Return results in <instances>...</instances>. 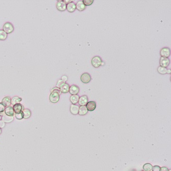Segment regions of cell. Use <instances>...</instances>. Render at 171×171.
<instances>
[{"label":"cell","instance_id":"cell-17","mask_svg":"<svg viewBox=\"0 0 171 171\" xmlns=\"http://www.w3.org/2000/svg\"><path fill=\"white\" fill-rule=\"evenodd\" d=\"M66 7H67V10H68L69 12H70V13L74 12L75 10V9H76V6H75V4L73 2H71L68 4Z\"/></svg>","mask_w":171,"mask_h":171},{"label":"cell","instance_id":"cell-32","mask_svg":"<svg viewBox=\"0 0 171 171\" xmlns=\"http://www.w3.org/2000/svg\"><path fill=\"white\" fill-rule=\"evenodd\" d=\"M5 126V123L2 120H0V128L2 129L4 128Z\"/></svg>","mask_w":171,"mask_h":171},{"label":"cell","instance_id":"cell-35","mask_svg":"<svg viewBox=\"0 0 171 171\" xmlns=\"http://www.w3.org/2000/svg\"><path fill=\"white\" fill-rule=\"evenodd\" d=\"M63 1L64 2V3L66 4H69V3H71V2H71V1H67V0H65V1Z\"/></svg>","mask_w":171,"mask_h":171},{"label":"cell","instance_id":"cell-30","mask_svg":"<svg viewBox=\"0 0 171 171\" xmlns=\"http://www.w3.org/2000/svg\"><path fill=\"white\" fill-rule=\"evenodd\" d=\"M53 91H56V92L59 93V95H60L61 94V91H60V89L58 88V87H55V88L53 89L51 91V92H53Z\"/></svg>","mask_w":171,"mask_h":171},{"label":"cell","instance_id":"cell-28","mask_svg":"<svg viewBox=\"0 0 171 171\" xmlns=\"http://www.w3.org/2000/svg\"><path fill=\"white\" fill-rule=\"evenodd\" d=\"M83 2L84 3L85 5L89 6L91 4H92L94 1L93 0H84V1H83Z\"/></svg>","mask_w":171,"mask_h":171},{"label":"cell","instance_id":"cell-14","mask_svg":"<svg viewBox=\"0 0 171 171\" xmlns=\"http://www.w3.org/2000/svg\"><path fill=\"white\" fill-rule=\"evenodd\" d=\"M2 103L5 107L9 106L11 104V99L9 97H6L3 99Z\"/></svg>","mask_w":171,"mask_h":171},{"label":"cell","instance_id":"cell-22","mask_svg":"<svg viewBox=\"0 0 171 171\" xmlns=\"http://www.w3.org/2000/svg\"><path fill=\"white\" fill-rule=\"evenodd\" d=\"M22 112L23 113L24 118L27 119V118H29L31 116V112H30V110L29 109H25L23 110Z\"/></svg>","mask_w":171,"mask_h":171},{"label":"cell","instance_id":"cell-25","mask_svg":"<svg viewBox=\"0 0 171 171\" xmlns=\"http://www.w3.org/2000/svg\"><path fill=\"white\" fill-rule=\"evenodd\" d=\"M158 71L161 74H166L167 69L165 67H163L162 66H159L158 68Z\"/></svg>","mask_w":171,"mask_h":171},{"label":"cell","instance_id":"cell-33","mask_svg":"<svg viewBox=\"0 0 171 171\" xmlns=\"http://www.w3.org/2000/svg\"><path fill=\"white\" fill-rule=\"evenodd\" d=\"M160 171H169V169L166 167H162L160 168Z\"/></svg>","mask_w":171,"mask_h":171},{"label":"cell","instance_id":"cell-3","mask_svg":"<svg viewBox=\"0 0 171 171\" xmlns=\"http://www.w3.org/2000/svg\"><path fill=\"white\" fill-rule=\"evenodd\" d=\"M101 59L98 56L94 57L91 60V64L94 67H96V68L100 66L101 65Z\"/></svg>","mask_w":171,"mask_h":171},{"label":"cell","instance_id":"cell-16","mask_svg":"<svg viewBox=\"0 0 171 171\" xmlns=\"http://www.w3.org/2000/svg\"><path fill=\"white\" fill-rule=\"evenodd\" d=\"M2 120L5 123H10L14 120V116H9L4 114L2 117Z\"/></svg>","mask_w":171,"mask_h":171},{"label":"cell","instance_id":"cell-26","mask_svg":"<svg viewBox=\"0 0 171 171\" xmlns=\"http://www.w3.org/2000/svg\"><path fill=\"white\" fill-rule=\"evenodd\" d=\"M5 106L3 105L2 103H0V116H3L5 114Z\"/></svg>","mask_w":171,"mask_h":171},{"label":"cell","instance_id":"cell-37","mask_svg":"<svg viewBox=\"0 0 171 171\" xmlns=\"http://www.w3.org/2000/svg\"><path fill=\"white\" fill-rule=\"evenodd\" d=\"M1 133H2V130H1V129L0 128V134H1Z\"/></svg>","mask_w":171,"mask_h":171},{"label":"cell","instance_id":"cell-5","mask_svg":"<svg viewBox=\"0 0 171 171\" xmlns=\"http://www.w3.org/2000/svg\"><path fill=\"white\" fill-rule=\"evenodd\" d=\"M171 55V50L170 48L168 47H164L160 51V55L162 57L164 58H168Z\"/></svg>","mask_w":171,"mask_h":171},{"label":"cell","instance_id":"cell-19","mask_svg":"<svg viewBox=\"0 0 171 171\" xmlns=\"http://www.w3.org/2000/svg\"><path fill=\"white\" fill-rule=\"evenodd\" d=\"M88 110L86 106H81L79 107V114L80 115H84L87 114Z\"/></svg>","mask_w":171,"mask_h":171},{"label":"cell","instance_id":"cell-24","mask_svg":"<svg viewBox=\"0 0 171 171\" xmlns=\"http://www.w3.org/2000/svg\"><path fill=\"white\" fill-rule=\"evenodd\" d=\"M7 34L3 30H0V40H5L7 38Z\"/></svg>","mask_w":171,"mask_h":171},{"label":"cell","instance_id":"cell-8","mask_svg":"<svg viewBox=\"0 0 171 171\" xmlns=\"http://www.w3.org/2000/svg\"><path fill=\"white\" fill-rule=\"evenodd\" d=\"M91 80V77L89 74L84 73L83 74L81 77V80L82 82L84 83H87L90 82Z\"/></svg>","mask_w":171,"mask_h":171},{"label":"cell","instance_id":"cell-36","mask_svg":"<svg viewBox=\"0 0 171 171\" xmlns=\"http://www.w3.org/2000/svg\"><path fill=\"white\" fill-rule=\"evenodd\" d=\"M166 73H168V74H171V69H168V70H167Z\"/></svg>","mask_w":171,"mask_h":171},{"label":"cell","instance_id":"cell-15","mask_svg":"<svg viewBox=\"0 0 171 171\" xmlns=\"http://www.w3.org/2000/svg\"><path fill=\"white\" fill-rule=\"evenodd\" d=\"M76 8L79 10V11H83L84 10L85 8V5H84V3H83V1H79L77 3L76 5Z\"/></svg>","mask_w":171,"mask_h":171},{"label":"cell","instance_id":"cell-10","mask_svg":"<svg viewBox=\"0 0 171 171\" xmlns=\"http://www.w3.org/2000/svg\"><path fill=\"white\" fill-rule=\"evenodd\" d=\"M86 107L87 110L89 111H93L96 107V103L94 101H89L87 103Z\"/></svg>","mask_w":171,"mask_h":171},{"label":"cell","instance_id":"cell-18","mask_svg":"<svg viewBox=\"0 0 171 171\" xmlns=\"http://www.w3.org/2000/svg\"><path fill=\"white\" fill-rule=\"evenodd\" d=\"M69 88L70 87L69 85L67 83H64L61 87H60V91H61V93H68L69 90Z\"/></svg>","mask_w":171,"mask_h":171},{"label":"cell","instance_id":"cell-31","mask_svg":"<svg viewBox=\"0 0 171 171\" xmlns=\"http://www.w3.org/2000/svg\"><path fill=\"white\" fill-rule=\"evenodd\" d=\"M160 167L158 165H155L153 166L152 168L153 171H160Z\"/></svg>","mask_w":171,"mask_h":171},{"label":"cell","instance_id":"cell-12","mask_svg":"<svg viewBox=\"0 0 171 171\" xmlns=\"http://www.w3.org/2000/svg\"><path fill=\"white\" fill-rule=\"evenodd\" d=\"M69 91V93H70V94L73 95H77L79 91V89L77 86L74 85L70 87Z\"/></svg>","mask_w":171,"mask_h":171},{"label":"cell","instance_id":"cell-20","mask_svg":"<svg viewBox=\"0 0 171 171\" xmlns=\"http://www.w3.org/2000/svg\"><path fill=\"white\" fill-rule=\"evenodd\" d=\"M22 101V98L18 97H14L11 100V103L13 105H15L16 104L20 103Z\"/></svg>","mask_w":171,"mask_h":171},{"label":"cell","instance_id":"cell-7","mask_svg":"<svg viewBox=\"0 0 171 171\" xmlns=\"http://www.w3.org/2000/svg\"><path fill=\"white\" fill-rule=\"evenodd\" d=\"M170 62V60L168 58L161 57L160 58V66L166 68V67H168L169 66Z\"/></svg>","mask_w":171,"mask_h":171},{"label":"cell","instance_id":"cell-38","mask_svg":"<svg viewBox=\"0 0 171 171\" xmlns=\"http://www.w3.org/2000/svg\"><path fill=\"white\" fill-rule=\"evenodd\" d=\"M1 118H2V116H0V120H1Z\"/></svg>","mask_w":171,"mask_h":171},{"label":"cell","instance_id":"cell-4","mask_svg":"<svg viewBox=\"0 0 171 171\" xmlns=\"http://www.w3.org/2000/svg\"><path fill=\"white\" fill-rule=\"evenodd\" d=\"M13 109L15 114L20 113L22 112L23 110L24 109L23 106L21 104H20V103H18V104L14 105L13 106Z\"/></svg>","mask_w":171,"mask_h":171},{"label":"cell","instance_id":"cell-39","mask_svg":"<svg viewBox=\"0 0 171 171\" xmlns=\"http://www.w3.org/2000/svg\"><path fill=\"white\" fill-rule=\"evenodd\" d=\"M101 65H104V63H101Z\"/></svg>","mask_w":171,"mask_h":171},{"label":"cell","instance_id":"cell-1","mask_svg":"<svg viewBox=\"0 0 171 171\" xmlns=\"http://www.w3.org/2000/svg\"><path fill=\"white\" fill-rule=\"evenodd\" d=\"M60 99V95L56 91H53L50 95L49 100L52 103H55L59 101Z\"/></svg>","mask_w":171,"mask_h":171},{"label":"cell","instance_id":"cell-23","mask_svg":"<svg viewBox=\"0 0 171 171\" xmlns=\"http://www.w3.org/2000/svg\"><path fill=\"white\" fill-rule=\"evenodd\" d=\"M153 166L150 164H146L144 166H143V169L144 171H151L152 170Z\"/></svg>","mask_w":171,"mask_h":171},{"label":"cell","instance_id":"cell-6","mask_svg":"<svg viewBox=\"0 0 171 171\" xmlns=\"http://www.w3.org/2000/svg\"><path fill=\"white\" fill-rule=\"evenodd\" d=\"M57 8L59 11H64L66 9V4L63 1H59L57 4Z\"/></svg>","mask_w":171,"mask_h":171},{"label":"cell","instance_id":"cell-2","mask_svg":"<svg viewBox=\"0 0 171 171\" xmlns=\"http://www.w3.org/2000/svg\"><path fill=\"white\" fill-rule=\"evenodd\" d=\"M3 30L6 34H10L14 30V26L10 23H6L3 26Z\"/></svg>","mask_w":171,"mask_h":171},{"label":"cell","instance_id":"cell-29","mask_svg":"<svg viewBox=\"0 0 171 171\" xmlns=\"http://www.w3.org/2000/svg\"><path fill=\"white\" fill-rule=\"evenodd\" d=\"M65 83V82L62 81V80H60L58 81L57 84V87L58 88H60V87L64 84Z\"/></svg>","mask_w":171,"mask_h":171},{"label":"cell","instance_id":"cell-9","mask_svg":"<svg viewBox=\"0 0 171 171\" xmlns=\"http://www.w3.org/2000/svg\"><path fill=\"white\" fill-rule=\"evenodd\" d=\"M4 112H5V115H7V116H14V110L13 107L11 106H7L6 108L5 109Z\"/></svg>","mask_w":171,"mask_h":171},{"label":"cell","instance_id":"cell-11","mask_svg":"<svg viewBox=\"0 0 171 171\" xmlns=\"http://www.w3.org/2000/svg\"><path fill=\"white\" fill-rule=\"evenodd\" d=\"M79 104L81 106H85L88 102V98L86 96H83L79 99Z\"/></svg>","mask_w":171,"mask_h":171},{"label":"cell","instance_id":"cell-34","mask_svg":"<svg viewBox=\"0 0 171 171\" xmlns=\"http://www.w3.org/2000/svg\"><path fill=\"white\" fill-rule=\"evenodd\" d=\"M62 80L64 82H66L67 80V77L66 75H63L62 77Z\"/></svg>","mask_w":171,"mask_h":171},{"label":"cell","instance_id":"cell-27","mask_svg":"<svg viewBox=\"0 0 171 171\" xmlns=\"http://www.w3.org/2000/svg\"><path fill=\"white\" fill-rule=\"evenodd\" d=\"M14 115L15 118H16L17 119H19V120H21V119L24 118L23 112H21L19 114H15Z\"/></svg>","mask_w":171,"mask_h":171},{"label":"cell","instance_id":"cell-21","mask_svg":"<svg viewBox=\"0 0 171 171\" xmlns=\"http://www.w3.org/2000/svg\"><path fill=\"white\" fill-rule=\"evenodd\" d=\"M79 96H78L77 95H72V96L70 97V100L71 102L73 103V104H76L77 103H78V102L79 101Z\"/></svg>","mask_w":171,"mask_h":171},{"label":"cell","instance_id":"cell-13","mask_svg":"<svg viewBox=\"0 0 171 171\" xmlns=\"http://www.w3.org/2000/svg\"><path fill=\"white\" fill-rule=\"evenodd\" d=\"M70 112L74 115H76L79 113V107L78 105L72 104L70 106Z\"/></svg>","mask_w":171,"mask_h":171}]
</instances>
